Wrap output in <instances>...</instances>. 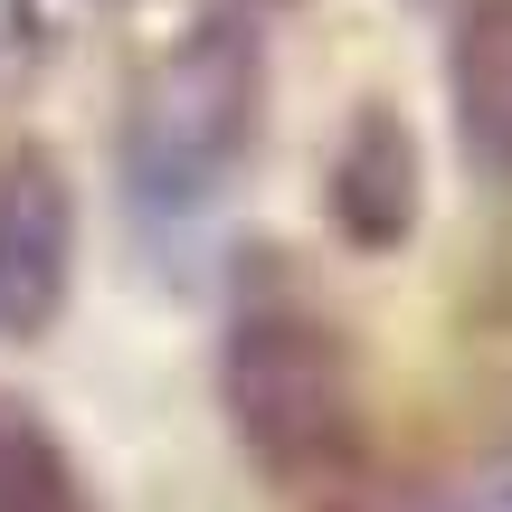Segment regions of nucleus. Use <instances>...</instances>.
Here are the masks:
<instances>
[{
	"label": "nucleus",
	"instance_id": "obj_1",
	"mask_svg": "<svg viewBox=\"0 0 512 512\" xmlns=\"http://www.w3.org/2000/svg\"><path fill=\"white\" fill-rule=\"evenodd\" d=\"M219 399L247 465L285 494H342L370 465V408L351 342L304 304H247L219 351Z\"/></svg>",
	"mask_w": 512,
	"mask_h": 512
},
{
	"label": "nucleus",
	"instance_id": "obj_2",
	"mask_svg": "<svg viewBox=\"0 0 512 512\" xmlns=\"http://www.w3.org/2000/svg\"><path fill=\"white\" fill-rule=\"evenodd\" d=\"M238 133H247V38L219 29L162 67V86L143 105V133H133V171L162 200H190L209 171H228Z\"/></svg>",
	"mask_w": 512,
	"mask_h": 512
},
{
	"label": "nucleus",
	"instance_id": "obj_3",
	"mask_svg": "<svg viewBox=\"0 0 512 512\" xmlns=\"http://www.w3.org/2000/svg\"><path fill=\"white\" fill-rule=\"evenodd\" d=\"M76 275V190L57 152L19 143L0 162V342H38L67 313Z\"/></svg>",
	"mask_w": 512,
	"mask_h": 512
},
{
	"label": "nucleus",
	"instance_id": "obj_4",
	"mask_svg": "<svg viewBox=\"0 0 512 512\" xmlns=\"http://www.w3.org/2000/svg\"><path fill=\"white\" fill-rule=\"evenodd\" d=\"M332 228H342L351 247H399L408 219H418V143H408V124L389 105H370L361 124H351V143L332 152Z\"/></svg>",
	"mask_w": 512,
	"mask_h": 512
},
{
	"label": "nucleus",
	"instance_id": "obj_5",
	"mask_svg": "<svg viewBox=\"0 0 512 512\" xmlns=\"http://www.w3.org/2000/svg\"><path fill=\"white\" fill-rule=\"evenodd\" d=\"M446 86H456V133L494 181H512V0H465L456 48H446Z\"/></svg>",
	"mask_w": 512,
	"mask_h": 512
},
{
	"label": "nucleus",
	"instance_id": "obj_6",
	"mask_svg": "<svg viewBox=\"0 0 512 512\" xmlns=\"http://www.w3.org/2000/svg\"><path fill=\"white\" fill-rule=\"evenodd\" d=\"M0 512H95L86 475L67 465V446L19 399H0Z\"/></svg>",
	"mask_w": 512,
	"mask_h": 512
}]
</instances>
